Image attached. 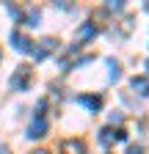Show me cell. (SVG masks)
<instances>
[{
    "label": "cell",
    "instance_id": "1",
    "mask_svg": "<svg viewBox=\"0 0 149 154\" xmlns=\"http://www.w3.org/2000/svg\"><path fill=\"white\" fill-rule=\"evenodd\" d=\"M44 102H39V107H36V116H33V121H30V127H28V138H33V140H39V138H44L47 135V119H44Z\"/></svg>",
    "mask_w": 149,
    "mask_h": 154
},
{
    "label": "cell",
    "instance_id": "2",
    "mask_svg": "<svg viewBox=\"0 0 149 154\" xmlns=\"http://www.w3.org/2000/svg\"><path fill=\"white\" fill-rule=\"evenodd\" d=\"M33 83V69L30 66H17V72L11 74V88L14 91H25Z\"/></svg>",
    "mask_w": 149,
    "mask_h": 154
},
{
    "label": "cell",
    "instance_id": "3",
    "mask_svg": "<svg viewBox=\"0 0 149 154\" xmlns=\"http://www.w3.org/2000/svg\"><path fill=\"white\" fill-rule=\"evenodd\" d=\"M127 135H124V129H113V127H105L102 132H100V140H102V146H110L113 140H124Z\"/></svg>",
    "mask_w": 149,
    "mask_h": 154
},
{
    "label": "cell",
    "instance_id": "4",
    "mask_svg": "<svg viewBox=\"0 0 149 154\" xmlns=\"http://www.w3.org/2000/svg\"><path fill=\"white\" fill-rule=\"evenodd\" d=\"M55 47H58V38H42V42H39V50H33V55L42 61V58H47V55L55 52Z\"/></svg>",
    "mask_w": 149,
    "mask_h": 154
},
{
    "label": "cell",
    "instance_id": "5",
    "mask_svg": "<svg viewBox=\"0 0 149 154\" xmlns=\"http://www.w3.org/2000/svg\"><path fill=\"white\" fill-rule=\"evenodd\" d=\"M61 154H86V143L78 138H69L61 143Z\"/></svg>",
    "mask_w": 149,
    "mask_h": 154
},
{
    "label": "cell",
    "instance_id": "6",
    "mask_svg": "<svg viewBox=\"0 0 149 154\" xmlns=\"http://www.w3.org/2000/svg\"><path fill=\"white\" fill-rule=\"evenodd\" d=\"M11 44H14V50H20V52H33V42H30L28 36H22L20 30L11 36Z\"/></svg>",
    "mask_w": 149,
    "mask_h": 154
},
{
    "label": "cell",
    "instance_id": "7",
    "mask_svg": "<svg viewBox=\"0 0 149 154\" xmlns=\"http://www.w3.org/2000/svg\"><path fill=\"white\" fill-rule=\"evenodd\" d=\"M130 88H133L138 96H149V77H133V80H130Z\"/></svg>",
    "mask_w": 149,
    "mask_h": 154
},
{
    "label": "cell",
    "instance_id": "8",
    "mask_svg": "<svg viewBox=\"0 0 149 154\" xmlns=\"http://www.w3.org/2000/svg\"><path fill=\"white\" fill-rule=\"evenodd\" d=\"M94 36H97V28L91 25V22H86V25L78 30V44H80V42H88V38H94Z\"/></svg>",
    "mask_w": 149,
    "mask_h": 154
},
{
    "label": "cell",
    "instance_id": "9",
    "mask_svg": "<svg viewBox=\"0 0 149 154\" xmlns=\"http://www.w3.org/2000/svg\"><path fill=\"white\" fill-rule=\"evenodd\" d=\"M80 105H86L88 110H100L102 107V99H100V96H80Z\"/></svg>",
    "mask_w": 149,
    "mask_h": 154
},
{
    "label": "cell",
    "instance_id": "10",
    "mask_svg": "<svg viewBox=\"0 0 149 154\" xmlns=\"http://www.w3.org/2000/svg\"><path fill=\"white\" fill-rule=\"evenodd\" d=\"M108 11H124V0H108Z\"/></svg>",
    "mask_w": 149,
    "mask_h": 154
},
{
    "label": "cell",
    "instance_id": "11",
    "mask_svg": "<svg viewBox=\"0 0 149 154\" xmlns=\"http://www.w3.org/2000/svg\"><path fill=\"white\" fill-rule=\"evenodd\" d=\"M108 66H110V77L119 80V74H122V72H119V63H116V61H108Z\"/></svg>",
    "mask_w": 149,
    "mask_h": 154
},
{
    "label": "cell",
    "instance_id": "12",
    "mask_svg": "<svg viewBox=\"0 0 149 154\" xmlns=\"http://www.w3.org/2000/svg\"><path fill=\"white\" fill-rule=\"evenodd\" d=\"M127 154H144V146H130Z\"/></svg>",
    "mask_w": 149,
    "mask_h": 154
},
{
    "label": "cell",
    "instance_id": "13",
    "mask_svg": "<svg viewBox=\"0 0 149 154\" xmlns=\"http://www.w3.org/2000/svg\"><path fill=\"white\" fill-rule=\"evenodd\" d=\"M30 154H50V151H44V149H36V151H30Z\"/></svg>",
    "mask_w": 149,
    "mask_h": 154
},
{
    "label": "cell",
    "instance_id": "14",
    "mask_svg": "<svg viewBox=\"0 0 149 154\" xmlns=\"http://www.w3.org/2000/svg\"><path fill=\"white\" fill-rule=\"evenodd\" d=\"M144 8H146V11H149V0H146V3H144Z\"/></svg>",
    "mask_w": 149,
    "mask_h": 154
},
{
    "label": "cell",
    "instance_id": "15",
    "mask_svg": "<svg viewBox=\"0 0 149 154\" xmlns=\"http://www.w3.org/2000/svg\"><path fill=\"white\" fill-rule=\"evenodd\" d=\"M0 154H11V151H8V149H3V151H0Z\"/></svg>",
    "mask_w": 149,
    "mask_h": 154
},
{
    "label": "cell",
    "instance_id": "16",
    "mask_svg": "<svg viewBox=\"0 0 149 154\" xmlns=\"http://www.w3.org/2000/svg\"><path fill=\"white\" fill-rule=\"evenodd\" d=\"M146 69H149V63H146Z\"/></svg>",
    "mask_w": 149,
    "mask_h": 154
}]
</instances>
